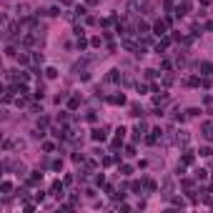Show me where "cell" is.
<instances>
[{
    "instance_id": "cell-1",
    "label": "cell",
    "mask_w": 213,
    "mask_h": 213,
    "mask_svg": "<svg viewBox=\"0 0 213 213\" xmlns=\"http://www.w3.org/2000/svg\"><path fill=\"white\" fill-rule=\"evenodd\" d=\"M93 138H95V140H105V131H95Z\"/></svg>"
}]
</instances>
